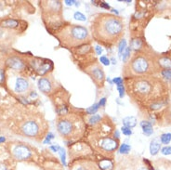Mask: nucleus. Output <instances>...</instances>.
Returning a JSON list of instances; mask_svg holds the SVG:
<instances>
[{"instance_id":"obj_10","label":"nucleus","mask_w":171,"mask_h":170,"mask_svg":"<svg viewBox=\"0 0 171 170\" xmlns=\"http://www.w3.org/2000/svg\"><path fill=\"white\" fill-rule=\"evenodd\" d=\"M20 131L22 135L29 138H36L40 134H43L42 126L35 120H27L23 122L20 126Z\"/></svg>"},{"instance_id":"obj_36","label":"nucleus","mask_w":171,"mask_h":170,"mask_svg":"<svg viewBox=\"0 0 171 170\" xmlns=\"http://www.w3.org/2000/svg\"><path fill=\"white\" fill-rule=\"evenodd\" d=\"M114 82L115 83V85H117V86H122L123 83H124V79H123V78H121V77H115L114 79Z\"/></svg>"},{"instance_id":"obj_11","label":"nucleus","mask_w":171,"mask_h":170,"mask_svg":"<svg viewBox=\"0 0 171 170\" xmlns=\"http://www.w3.org/2000/svg\"><path fill=\"white\" fill-rule=\"evenodd\" d=\"M30 64L33 69L40 75L48 74L49 72H52L54 68L51 61L47 59H40V58H35L31 61Z\"/></svg>"},{"instance_id":"obj_3","label":"nucleus","mask_w":171,"mask_h":170,"mask_svg":"<svg viewBox=\"0 0 171 170\" xmlns=\"http://www.w3.org/2000/svg\"><path fill=\"white\" fill-rule=\"evenodd\" d=\"M155 55L144 51H137L123 66V76L125 78L152 76L161 72Z\"/></svg>"},{"instance_id":"obj_28","label":"nucleus","mask_w":171,"mask_h":170,"mask_svg":"<svg viewBox=\"0 0 171 170\" xmlns=\"http://www.w3.org/2000/svg\"><path fill=\"white\" fill-rule=\"evenodd\" d=\"M161 74L164 79L168 81L171 80V70H163V71H161Z\"/></svg>"},{"instance_id":"obj_37","label":"nucleus","mask_w":171,"mask_h":170,"mask_svg":"<svg viewBox=\"0 0 171 170\" xmlns=\"http://www.w3.org/2000/svg\"><path fill=\"white\" fill-rule=\"evenodd\" d=\"M54 139V135L52 133H48V136H47V138H46V139H45L44 143L45 144L49 143V142H50V139Z\"/></svg>"},{"instance_id":"obj_25","label":"nucleus","mask_w":171,"mask_h":170,"mask_svg":"<svg viewBox=\"0 0 171 170\" xmlns=\"http://www.w3.org/2000/svg\"><path fill=\"white\" fill-rule=\"evenodd\" d=\"M127 48V41L124 38L119 42V46H118V53H119V57H121L123 55V53L125 51V49Z\"/></svg>"},{"instance_id":"obj_31","label":"nucleus","mask_w":171,"mask_h":170,"mask_svg":"<svg viewBox=\"0 0 171 170\" xmlns=\"http://www.w3.org/2000/svg\"><path fill=\"white\" fill-rule=\"evenodd\" d=\"M161 152L164 155H170L171 154V146H166L162 149Z\"/></svg>"},{"instance_id":"obj_23","label":"nucleus","mask_w":171,"mask_h":170,"mask_svg":"<svg viewBox=\"0 0 171 170\" xmlns=\"http://www.w3.org/2000/svg\"><path fill=\"white\" fill-rule=\"evenodd\" d=\"M161 143L163 144H168L171 141V133H164L160 136Z\"/></svg>"},{"instance_id":"obj_39","label":"nucleus","mask_w":171,"mask_h":170,"mask_svg":"<svg viewBox=\"0 0 171 170\" xmlns=\"http://www.w3.org/2000/svg\"><path fill=\"white\" fill-rule=\"evenodd\" d=\"M99 6L104 7V9H106V10H110V6L108 5L107 3H105V2H101V3H99Z\"/></svg>"},{"instance_id":"obj_43","label":"nucleus","mask_w":171,"mask_h":170,"mask_svg":"<svg viewBox=\"0 0 171 170\" xmlns=\"http://www.w3.org/2000/svg\"><path fill=\"white\" fill-rule=\"evenodd\" d=\"M0 170H7V167L5 165H0Z\"/></svg>"},{"instance_id":"obj_29","label":"nucleus","mask_w":171,"mask_h":170,"mask_svg":"<svg viewBox=\"0 0 171 170\" xmlns=\"http://www.w3.org/2000/svg\"><path fill=\"white\" fill-rule=\"evenodd\" d=\"M74 18L76 19V20H81V22H85V20H87L86 16L83 14V13H81V12H78V11H76V13L74 14Z\"/></svg>"},{"instance_id":"obj_38","label":"nucleus","mask_w":171,"mask_h":170,"mask_svg":"<svg viewBox=\"0 0 171 170\" xmlns=\"http://www.w3.org/2000/svg\"><path fill=\"white\" fill-rule=\"evenodd\" d=\"M50 148V150H52L53 152H59L60 151V149H61V147L60 146H58V145H53V146H50L49 147Z\"/></svg>"},{"instance_id":"obj_32","label":"nucleus","mask_w":171,"mask_h":170,"mask_svg":"<svg viewBox=\"0 0 171 170\" xmlns=\"http://www.w3.org/2000/svg\"><path fill=\"white\" fill-rule=\"evenodd\" d=\"M121 131H122L123 134L126 135V136H130L132 134V131H131L130 128L126 127V126H123L122 128H121Z\"/></svg>"},{"instance_id":"obj_46","label":"nucleus","mask_w":171,"mask_h":170,"mask_svg":"<svg viewBox=\"0 0 171 170\" xmlns=\"http://www.w3.org/2000/svg\"><path fill=\"white\" fill-rule=\"evenodd\" d=\"M112 63H114V64L116 63V61H114V59H112Z\"/></svg>"},{"instance_id":"obj_9","label":"nucleus","mask_w":171,"mask_h":170,"mask_svg":"<svg viewBox=\"0 0 171 170\" xmlns=\"http://www.w3.org/2000/svg\"><path fill=\"white\" fill-rule=\"evenodd\" d=\"M38 88L42 93L48 96H52L62 89V86L54 79L52 75H47L41 77L38 80Z\"/></svg>"},{"instance_id":"obj_33","label":"nucleus","mask_w":171,"mask_h":170,"mask_svg":"<svg viewBox=\"0 0 171 170\" xmlns=\"http://www.w3.org/2000/svg\"><path fill=\"white\" fill-rule=\"evenodd\" d=\"M99 61H101L103 65H107V66L110 65V60L105 56H102V57L99 58Z\"/></svg>"},{"instance_id":"obj_24","label":"nucleus","mask_w":171,"mask_h":170,"mask_svg":"<svg viewBox=\"0 0 171 170\" xmlns=\"http://www.w3.org/2000/svg\"><path fill=\"white\" fill-rule=\"evenodd\" d=\"M130 150H131L130 146H129V145L127 144V143L121 144L120 147H119V152L122 153V154H127V153L130 152Z\"/></svg>"},{"instance_id":"obj_7","label":"nucleus","mask_w":171,"mask_h":170,"mask_svg":"<svg viewBox=\"0 0 171 170\" xmlns=\"http://www.w3.org/2000/svg\"><path fill=\"white\" fill-rule=\"evenodd\" d=\"M90 143L95 149L103 153H112L119 148V139H115L114 136L95 137L89 136Z\"/></svg>"},{"instance_id":"obj_34","label":"nucleus","mask_w":171,"mask_h":170,"mask_svg":"<svg viewBox=\"0 0 171 170\" xmlns=\"http://www.w3.org/2000/svg\"><path fill=\"white\" fill-rule=\"evenodd\" d=\"M117 88H118V91H119V97H120V98H123V97L125 96V91H126V88H125L124 85H122V86H118Z\"/></svg>"},{"instance_id":"obj_17","label":"nucleus","mask_w":171,"mask_h":170,"mask_svg":"<svg viewBox=\"0 0 171 170\" xmlns=\"http://www.w3.org/2000/svg\"><path fill=\"white\" fill-rule=\"evenodd\" d=\"M161 149V141L157 138L153 139L150 144V153L151 155H156Z\"/></svg>"},{"instance_id":"obj_16","label":"nucleus","mask_w":171,"mask_h":170,"mask_svg":"<svg viewBox=\"0 0 171 170\" xmlns=\"http://www.w3.org/2000/svg\"><path fill=\"white\" fill-rule=\"evenodd\" d=\"M20 25V22L17 20L14 19H6L0 22V26L4 28H10V29H14L17 28Z\"/></svg>"},{"instance_id":"obj_4","label":"nucleus","mask_w":171,"mask_h":170,"mask_svg":"<svg viewBox=\"0 0 171 170\" xmlns=\"http://www.w3.org/2000/svg\"><path fill=\"white\" fill-rule=\"evenodd\" d=\"M54 36L59 42L60 47L70 50L83 45L90 44L92 41V37L86 27L69 22L54 34Z\"/></svg>"},{"instance_id":"obj_2","label":"nucleus","mask_w":171,"mask_h":170,"mask_svg":"<svg viewBox=\"0 0 171 170\" xmlns=\"http://www.w3.org/2000/svg\"><path fill=\"white\" fill-rule=\"evenodd\" d=\"M90 31L93 40L106 48H112L123 39L125 22L117 15L102 12L92 19Z\"/></svg>"},{"instance_id":"obj_45","label":"nucleus","mask_w":171,"mask_h":170,"mask_svg":"<svg viewBox=\"0 0 171 170\" xmlns=\"http://www.w3.org/2000/svg\"><path fill=\"white\" fill-rule=\"evenodd\" d=\"M138 170H149L147 167H141V168H140V169H138Z\"/></svg>"},{"instance_id":"obj_41","label":"nucleus","mask_w":171,"mask_h":170,"mask_svg":"<svg viewBox=\"0 0 171 170\" xmlns=\"http://www.w3.org/2000/svg\"><path fill=\"white\" fill-rule=\"evenodd\" d=\"M102 52V50L101 47H99V46H97V47H96V53H97L98 55H101Z\"/></svg>"},{"instance_id":"obj_18","label":"nucleus","mask_w":171,"mask_h":170,"mask_svg":"<svg viewBox=\"0 0 171 170\" xmlns=\"http://www.w3.org/2000/svg\"><path fill=\"white\" fill-rule=\"evenodd\" d=\"M140 126L142 127L143 130V134L146 136H151L153 133V125L151 122L149 121H142L140 123Z\"/></svg>"},{"instance_id":"obj_26","label":"nucleus","mask_w":171,"mask_h":170,"mask_svg":"<svg viewBox=\"0 0 171 170\" xmlns=\"http://www.w3.org/2000/svg\"><path fill=\"white\" fill-rule=\"evenodd\" d=\"M99 109V103H95L94 105H92V106L89 107V108H87V109L86 110V113L89 114V115H93V114H96V112H97Z\"/></svg>"},{"instance_id":"obj_5","label":"nucleus","mask_w":171,"mask_h":170,"mask_svg":"<svg viewBox=\"0 0 171 170\" xmlns=\"http://www.w3.org/2000/svg\"><path fill=\"white\" fill-rule=\"evenodd\" d=\"M56 128L62 139L71 141L84 137L87 130V124L81 114L68 113L57 117Z\"/></svg>"},{"instance_id":"obj_44","label":"nucleus","mask_w":171,"mask_h":170,"mask_svg":"<svg viewBox=\"0 0 171 170\" xmlns=\"http://www.w3.org/2000/svg\"><path fill=\"white\" fill-rule=\"evenodd\" d=\"M6 140V139L4 138V137H0V144H1L2 142H4Z\"/></svg>"},{"instance_id":"obj_20","label":"nucleus","mask_w":171,"mask_h":170,"mask_svg":"<svg viewBox=\"0 0 171 170\" xmlns=\"http://www.w3.org/2000/svg\"><path fill=\"white\" fill-rule=\"evenodd\" d=\"M99 168L101 170H112L114 165L110 161V159H103L99 162Z\"/></svg>"},{"instance_id":"obj_42","label":"nucleus","mask_w":171,"mask_h":170,"mask_svg":"<svg viewBox=\"0 0 171 170\" xmlns=\"http://www.w3.org/2000/svg\"><path fill=\"white\" fill-rule=\"evenodd\" d=\"M65 3H66V5L72 6V5H74V3H76V1H69V0H66Z\"/></svg>"},{"instance_id":"obj_15","label":"nucleus","mask_w":171,"mask_h":170,"mask_svg":"<svg viewBox=\"0 0 171 170\" xmlns=\"http://www.w3.org/2000/svg\"><path fill=\"white\" fill-rule=\"evenodd\" d=\"M157 63L161 71H163V70H171V59L168 57H157Z\"/></svg>"},{"instance_id":"obj_1","label":"nucleus","mask_w":171,"mask_h":170,"mask_svg":"<svg viewBox=\"0 0 171 170\" xmlns=\"http://www.w3.org/2000/svg\"><path fill=\"white\" fill-rule=\"evenodd\" d=\"M125 88L131 101L148 109L153 103L168 101V86L161 78L140 76L124 78Z\"/></svg>"},{"instance_id":"obj_6","label":"nucleus","mask_w":171,"mask_h":170,"mask_svg":"<svg viewBox=\"0 0 171 170\" xmlns=\"http://www.w3.org/2000/svg\"><path fill=\"white\" fill-rule=\"evenodd\" d=\"M43 20L51 34H56L67 22H64L62 13V4L61 1H43Z\"/></svg>"},{"instance_id":"obj_13","label":"nucleus","mask_w":171,"mask_h":170,"mask_svg":"<svg viewBox=\"0 0 171 170\" xmlns=\"http://www.w3.org/2000/svg\"><path fill=\"white\" fill-rule=\"evenodd\" d=\"M6 65L10 69L16 70V71H20L24 68V61L19 57H10L9 59L6 61Z\"/></svg>"},{"instance_id":"obj_22","label":"nucleus","mask_w":171,"mask_h":170,"mask_svg":"<svg viewBox=\"0 0 171 170\" xmlns=\"http://www.w3.org/2000/svg\"><path fill=\"white\" fill-rule=\"evenodd\" d=\"M102 119V117L99 114H93V115H90L89 118L87 119V124L90 126H94L96 125H98V124L101 122V120Z\"/></svg>"},{"instance_id":"obj_14","label":"nucleus","mask_w":171,"mask_h":170,"mask_svg":"<svg viewBox=\"0 0 171 170\" xmlns=\"http://www.w3.org/2000/svg\"><path fill=\"white\" fill-rule=\"evenodd\" d=\"M29 86L30 85L27 80L23 79V78H18L15 84V91L17 93H23L28 90Z\"/></svg>"},{"instance_id":"obj_27","label":"nucleus","mask_w":171,"mask_h":170,"mask_svg":"<svg viewBox=\"0 0 171 170\" xmlns=\"http://www.w3.org/2000/svg\"><path fill=\"white\" fill-rule=\"evenodd\" d=\"M130 53H131V48L130 47L129 48H127L126 49H125V51L123 53V61H124V63H126L127 61L130 59Z\"/></svg>"},{"instance_id":"obj_21","label":"nucleus","mask_w":171,"mask_h":170,"mask_svg":"<svg viewBox=\"0 0 171 170\" xmlns=\"http://www.w3.org/2000/svg\"><path fill=\"white\" fill-rule=\"evenodd\" d=\"M73 170H94V167L91 163L86 162V163H80L74 167Z\"/></svg>"},{"instance_id":"obj_19","label":"nucleus","mask_w":171,"mask_h":170,"mask_svg":"<svg viewBox=\"0 0 171 170\" xmlns=\"http://www.w3.org/2000/svg\"><path fill=\"white\" fill-rule=\"evenodd\" d=\"M123 124L126 127L132 128L137 125V118L134 116H127L123 119Z\"/></svg>"},{"instance_id":"obj_40","label":"nucleus","mask_w":171,"mask_h":170,"mask_svg":"<svg viewBox=\"0 0 171 170\" xmlns=\"http://www.w3.org/2000/svg\"><path fill=\"white\" fill-rule=\"evenodd\" d=\"M105 102H106V99L105 98H102L101 101H99V107H102V106H104L105 105Z\"/></svg>"},{"instance_id":"obj_8","label":"nucleus","mask_w":171,"mask_h":170,"mask_svg":"<svg viewBox=\"0 0 171 170\" xmlns=\"http://www.w3.org/2000/svg\"><path fill=\"white\" fill-rule=\"evenodd\" d=\"M82 71L86 73V74H87L91 78V80L94 82L96 88L98 89H102L104 88V83H105L106 80L105 73H104L102 66L98 61L87 65Z\"/></svg>"},{"instance_id":"obj_30","label":"nucleus","mask_w":171,"mask_h":170,"mask_svg":"<svg viewBox=\"0 0 171 170\" xmlns=\"http://www.w3.org/2000/svg\"><path fill=\"white\" fill-rule=\"evenodd\" d=\"M60 156H61V163L63 164L64 167H66V155H65V151L63 150V148H61L60 151Z\"/></svg>"},{"instance_id":"obj_12","label":"nucleus","mask_w":171,"mask_h":170,"mask_svg":"<svg viewBox=\"0 0 171 170\" xmlns=\"http://www.w3.org/2000/svg\"><path fill=\"white\" fill-rule=\"evenodd\" d=\"M12 154H13L15 159L19 161H25L32 156V151L26 145L18 144L15 145L12 149Z\"/></svg>"},{"instance_id":"obj_47","label":"nucleus","mask_w":171,"mask_h":170,"mask_svg":"<svg viewBox=\"0 0 171 170\" xmlns=\"http://www.w3.org/2000/svg\"><path fill=\"white\" fill-rule=\"evenodd\" d=\"M156 170H166V168H160V167H158Z\"/></svg>"},{"instance_id":"obj_35","label":"nucleus","mask_w":171,"mask_h":170,"mask_svg":"<svg viewBox=\"0 0 171 170\" xmlns=\"http://www.w3.org/2000/svg\"><path fill=\"white\" fill-rule=\"evenodd\" d=\"M4 82H5V71L0 69V85H3Z\"/></svg>"}]
</instances>
